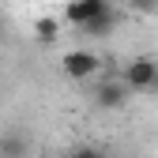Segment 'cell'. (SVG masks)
Returning a JSON list of instances; mask_svg holds the SVG:
<instances>
[{"label": "cell", "instance_id": "6da1fadb", "mask_svg": "<svg viewBox=\"0 0 158 158\" xmlns=\"http://www.w3.org/2000/svg\"><path fill=\"white\" fill-rule=\"evenodd\" d=\"M102 68H106V60H102L98 53H90V49H68V53L60 56V72H64L68 79H79V83L98 79Z\"/></svg>", "mask_w": 158, "mask_h": 158}, {"label": "cell", "instance_id": "7a4b0ae2", "mask_svg": "<svg viewBox=\"0 0 158 158\" xmlns=\"http://www.w3.org/2000/svg\"><path fill=\"white\" fill-rule=\"evenodd\" d=\"M121 79H124V87L132 94L135 90H154L158 87V60L154 56H132L124 64V72H121Z\"/></svg>", "mask_w": 158, "mask_h": 158}, {"label": "cell", "instance_id": "3957f363", "mask_svg": "<svg viewBox=\"0 0 158 158\" xmlns=\"http://www.w3.org/2000/svg\"><path fill=\"white\" fill-rule=\"evenodd\" d=\"M113 8H109V0H72V4L64 8V19L72 27H79L83 30L90 19H98V15H109Z\"/></svg>", "mask_w": 158, "mask_h": 158}, {"label": "cell", "instance_id": "277c9868", "mask_svg": "<svg viewBox=\"0 0 158 158\" xmlns=\"http://www.w3.org/2000/svg\"><path fill=\"white\" fill-rule=\"evenodd\" d=\"M132 98V90L124 87V79H106L102 87H98L94 94V102L102 106V109H124V102Z\"/></svg>", "mask_w": 158, "mask_h": 158}, {"label": "cell", "instance_id": "5b68a950", "mask_svg": "<svg viewBox=\"0 0 158 158\" xmlns=\"http://www.w3.org/2000/svg\"><path fill=\"white\" fill-rule=\"evenodd\" d=\"M34 38L38 42H56V38H60V19H53V15L34 19Z\"/></svg>", "mask_w": 158, "mask_h": 158}, {"label": "cell", "instance_id": "8992f818", "mask_svg": "<svg viewBox=\"0 0 158 158\" xmlns=\"http://www.w3.org/2000/svg\"><path fill=\"white\" fill-rule=\"evenodd\" d=\"M113 23H117L113 11H109V15H98V19H90V23L83 27V34H90V38H106V34L113 30Z\"/></svg>", "mask_w": 158, "mask_h": 158}, {"label": "cell", "instance_id": "52a82bcc", "mask_svg": "<svg viewBox=\"0 0 158 158\" xmlns=\"http://www.w3.org/2000/svg\"><path fill=\"white\" fill-rule=\"evenodd\" d=\"M0 151H4L8 158H19V154H27V143L19 139V135H8V139L0 143Z\"/></svg>", "mask_w": 158, "mask_h": 158}, {"label": "cell", "instance_id": "ba28073f", "mask_svg": "<svg viewBox=\"0 0 158 158\" xmlns=\"http://www.w3.org/2000/svg\"><path fill=\"white\" fill-rule=\"evenodd\" d=\"M68 158H102V151H94V147H79V151H72Z\"/></svg>", "mask_w": 158, "mask_h": 158}, {"label": "cell", "instance_id": "9c48e42d", "mask_svg": "<svg viewBox=\"0 0 158 158\" xmlns=\"http://www.w3.org/2000/svg\"><path fill=\"white\" fill-rule=\"evenodd\" d=\"M0 42H4V19H0Z\"/></svg>", "mask_w": 158, "mask_h": 158}]
</instances>
